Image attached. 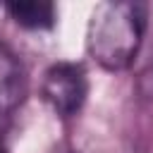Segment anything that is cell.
Here are the masks:
<instances>
[{
	"label": "cell",
	"instance_id": "4",
	"mask_svg": "<svg viewBox=\"0 0 153 153\" xmlns=\"http://www.w3.org/2000/svg\"><path fill=\"white\" fill-rule=\"evenodd\" d=\"M7 14L14 19V24L31 29V31H43V29H53L55 24V5L50 2H38V0H19V2H10Z\"/></svg>",
	"mask_w": 153,
	"mask_h": 153
},
{
	"label": "cell",
	"instance_id": "1",
	"mask_svg": "<svg viewBox=\"0 0 153 153\" xmlns=\"http://www.w3.org/2000/svg\"><path fill=\"white\" fill-rule=\"evenodd\" d=\"M148 10L143 2H100L86 26L88 55L110 72L127 69L143 41Z\"/></svg>",
	"mask_w": 153,
	"mask_h": 153
},
{
	"label": "cell",
	"instance_id": "2",
	"mask_svg": "<svg viewBox=\"0 0 153 153\" xmlns=\"http://www.w3.org/2000/svg\"><path fill=\"white\" fill-rule=\"evenodd\" d=\"M41 91L45 103L60 117H72L84 108L88 96L86 69L79 62H55L45 69Z\"/></svg>",
	"mask_w": 153,
	"mask_h": 153
},
{
	"label": "cell",
	"instance_id": "5",
	"mask_svg": "<svg viewBox=\"0 0 153 153\" xmlns=\"http://www.w3.org/2000/svg\"><path fill=\"white\" fill-rule=\"evenodd\" d=\"M0 153H10V148H7V146H5L2 141H0Z\"/></svg>",
	"mask_w": 153,
	"mask_h": 153
},
{
	"label": "cell",
	"instance_id": "3",
	"mask_svg": "<svg viewBox=\"0 0 153 153\" xmlns=\"http://www.w3.org/2000/svg\"><path fill=\"white\" fill-rule=\"evenodd\" d=\"M26 96V72L17 55L0 45V122L12 117Z\"/></svg>",
	"mask_w": 153,
	"mask_h": 153
}]
</instances>
